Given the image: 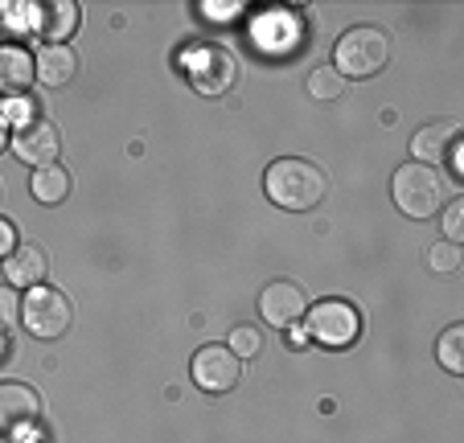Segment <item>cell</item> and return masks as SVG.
<instances>
[{"label": "cell", "mask_w": 464, "mask_h": 443, "mask_svg": "<svg viewBox=\"0 0 464 443\" xmlns=\"http://www.w3.org/2000/svg\"><path fill=\"white\" fill-rule=\"evenodd\" d=\"M263 189L280 209H292V214H304V209H316L324 197V173L313 165V160L300 157H284L272 160L267 173H263Z\"/></svg>", "instance_id": "obj_1"}, {"label": "cell", "mask_w": 464, "mask_h": 443, "mask_svg": "<svg viewBox=\"0 0 464 443\" xmlns=\"http://www.w3.org/2000/svg\"><path fill=\"white\" fill-rule=\"evenodd\" d=\"M391 193H394V206L403 209L407 217H431L440 214V206L448 201V177L440 173L436 165H399L391 177Z\"/></svg>", "instance_id": "obj_2"}, {"label": "cell", "mask_w": 464, "mask_h": 443, "mask_svg": "<svg viewBox=\"0 0 464 443\" xmlns=\"http://www.w3.org/2000/svg\"><path fill=\"white\" fill-rule=\"evenodd\" d=\"M391 62V37L374 25H358L337 42V74L342 79H370Z\"/></svg>", "instance_id": "obj_3"}, {"label": "cell", "mask_w": 464, "mask_h": 443, "mask_svg": "<svg viewBox=\"0 0 464 443\" xmlns=\"http://www.w3.org/2000/svg\"><path fill=\"white\" fill-rule=\"evenodd\" d=\"M71 300L58 287H29V295L21 300V324L29 329V337L37 341H58L71 329Z\"/></svg>", "instance_id": "obj_4"}, {"label": "cell", "mask_w": 464, "mask_h": 443, "mask_svg": "<svg viewBox=\"0 0 464 443\" xmlns=\"http://www.w3.org/2000/svg\"><path fill=\"white\" fill-rule=\"evenodd\" d=\"M185 70H189L193 91H202V95H222V91H230L235 87V79H238L235 53H230L227 45H218V42L193 45V50L185 53Z\"/></svg>", "instance_id": "obj_5"}, {"label": "cell", "mask_w": 464, "mask_h": 443, "mask_svg": "<svg viewBox=\"0 0 464 443\" xmlns=\"http://www.w3.org/2000/svg\"><path fill=\"white\" fill-rule=\"evenodd\" d=\"M304 316H308V337L329 345V349L353 345L362 332V316L350 300H321V304L308 308Z\"/></svg>", "instance_id": "obj_6"}, {"label": "cell", "mask_w": 464, "mask_h": 443, "mask_svg": "<svg viewBox=\"0 0 464 443\" xmlns=\"http://www.w3.org/2000/svg\"><path fill=\"white\" fill-rule=\"evenodd\" d=\"M42 419V399L25 382H0V443H17Z\"/></svg>", "instance_id": "obj_7"}, {"label": "cell", "mask_w": 464, "mask_h": 443, "mask_svg": "<svg viewBox=\"0 0 464 443\" xmlns=\"http://www.w3.org/2000/svg\"><path fill=\"white\" fill-rule=\"evenodd\" d=\"M243 370H238V357L227 345H202L193 353V382L206 394H227L238 386Z\"/></svg>", "instance_id": "obj_8"}, {"label": "cell", "mask_w": 464, "mask_h": 443, "mask_svg": "<svg viewBox=\"0 0 464 443\" xmlns=\"http://www.w3.org/2000/svg\"><path fill=\"white\" fill-rule=\"evenodd\" d=\"M259 313L267 324H276V329H292V324H300V316L308 313V295L300 284H292V279H272V284L259 292Z\"/></svg>", "instance_id": "obj_9"}, {"label": "cell", "mask_w": 464, "mask_h": 443, "mask_svg": "<svg viewBox=\"0 0 464 443\" xmlns=\"http://www.w3.org/2000/svg\"><path fill=\"white\" fill-rule=\"evenodd\" d=\"M13 152H17V160H25V165H34V169H50L62 152V136L50 120L37 115V120H25L17 128V136H13Z\"/></svg>", "instance_id": "obj_10"}, {"label": "cell", "mask_w": 464, "mask_h": 443, "mask_svg": "<svg viewBox=\"0 0 464 443\" xmlns=\"http://www.w3.org/2000/svg\"><path fill=\"white\" fill-rule=\"evenodd\" d=\"M29 29H34L37 37H45L50 45H62L79 29V5H74V0H42V5H29Z\"/></svg>", "instance_id": "obj_11"}, {"label": "cell", "mask_w": 464, "mask_h": 443, "mask_svg": "<svg viewBox=\"0 0 464 443\" xmlns=\"http://www.w3.org/2000/svg\"><path fill=\"white\" fill-rule=\"evenodd\" d=\"M45 275H50V255L37 243H17V251L5 259V279H9V287H42Z\"/></svg>", "instance_id": "obj_12"}, {"label": "cell", "mask_w": 464, "mask_h": 443, "mask_svg": "<svg viewBox=\"0 0 464 443\" xmlns=\"http://www.w3.org/2000/svg\"><path fill=\"white\" fill-rule=\"evenodd\" d=\"M37 79V66H34V53L25 45H0V91L5 95H21L29 82Z\"/></svg>", "instance_id": "obj_13"}, {"label": "cell", "mask_w": 464, "mask_h": 443, "mask_svg": "<svg viewBox=\"0 0 464 443\" xmlns=\"http://www.w3.org/2000/svg\"><path fill=\"white\" fill-rule=\"evenodd\" d=\"M34 66H37V79H42L45 87H66V82L79 74V53H74L71 45H42Z\"/></svg>", "instance_id": "obj_14"}, {"label": "cell", "mask_w": 464, "mask_h": 443, "mask_svg": "<svg viewBox=\"0 0 464 443\" xmlns=\"http://www.w3.org/2000/svg\"><path fill=\"white\" fill-rule=\"evenodd\" d=\"M456 123H428V128H420L411 136V152L420 165H440V160L448 157L456 148Z\"/></svg>", "instance_id": "obj_15"}, {"label": "cell", "mask_w": 464, "mask_h": 443, "mask_svg": "<svg viewBox=\"0 0 464 443\" xmlns=\"http://www.w3.org/2000/svg\"><path fill=\"white\" fill-rule=\"evenodd\" d=\"M29 193H34L42 206H58V201L71 197V173H66V169H58V165L37 169L34 181H29Z\"/></svg>", "instance_id": "obj_16"}, {"label": "cell", "mask_w": 464, "mask_h": 443, "mask_svg": "<svg viewBox=\"0 0 464 443\" xmlns=\"http://www.w3.org/2000/svg\"><path fill=\"white\" fill-rule=\"evenodd\" d=\"M440 365L448 374H464V324H452L440 337Z\"/></svg>", "instance_id": "obj_17"}, {"label": "cell", "mask_w": 464, "mask_h": 443, "mask_svg": "<svg viewBox=\"0 0 464 443\" xmlns=\"http://www.w3.org/2000/svg\"><path fill=\"white\" fill-rule=\"evenodd\" d=\"M345 91V79L337 74L334 66H316L313 74H308V95L321 99V103H329V99H337Z\"/></svg>", "instance_id": "obj_18"}, {"label": "cell", "mask_w": 464, "mask_h": 443, "mask_svg": "<svg viewBox=\"0 0 464 443\" xmlns=\"http://www.w3.org/2000/svg\"><path fill=\"white\" fill-rule=\"evenodd\" d=\"M428 267L431 271H444V275L460 271V246H456V243H431L428 246Z\"/></svg>", "instance_id": "obj_19"}, {"label": "cell", "mask_w": 464, "mask_h": 443, "mask_svg": "<svg viewBox=\"0 0 464 443\" xmlns=\"http://www.w3.org/2000/svg\"><path fill=\"white\" fill-rule=\"evenodd\" d=\"M230 353L235 357H255L263 349V337H259V329H255V324H238L235 332H230Z\"/></svg>", "instance_id": "obj_20"}, {"label": "cell", "mask_w": 464, "mask_h": 443, "mask_svg": "<svg viewBox=\"0 0 464 443\" xmlns=\"http://www.w3.org/2000/svg\"><path fill=\"white\" fill-rule=\"evenodd\" d=\"M21 321V300L9 284H0V332H9Z\"/></svg>", "instance_id": "obj_21"}, {"label": "cell", "mask_w": 464, "mask_h": 443, "mask_svg": "<svg viewBox=\"0 0 464 443\" xmlns=\"http://www.w3.org/2000/svg\"><path fill=\"white\" fill-rule=\"evenodd\" d=\"M444 235H448V243H460V235H464V197L448 201V209H444Z\"/></svg>", "instance_id": "obj_22"}, {"label": "cell", "mask_w": 464, "mask_h": 443, "mask_svg": "<svg viewBox=\"0 0 464 443\" xmlns=\"http://www.w3.org/2000/svg\"><path fill=\"white\" fill-rule=\"evenodd\" d=\"M13 251H17V226H13L9 217H0V263L9 259Z\"/></svg>", "instance_id": "obj_23"}, {"label": "cell", "mask_w": 464, "mask_h": 443, "mask_svg": "<svg viewBox=\"0 0 464 443\" xmlns=\"http://www.w3.org/2000/svg\"><path fill=\"white\" fill-rule=\"evenodd\" d=\"M5 140H9V120L0 115V152H5Z\"/></svg>", "instance_id": "obj_24"}, {"label": "cell", "mask_w": 464, "mask_h": 443, "mask_svg": "<svg viewBox=\"0 0 464 443\" xmlns=\"http://www.w3.org/2000/svg\"><path fill=\"white\" fill-rule=\"evenodd\" d=\"M17 443H34V439H17Z\"/></svg>", "instance_id": "obj_25"}]
</instances>
